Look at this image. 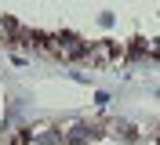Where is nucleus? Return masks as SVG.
Instances as JSON below:
<instances>
[{
  "label": "nucleus",
  "instance_id": "obj_1",
  "mask_svg": "<svg viewBox=\"0 0 160 145\" xmlns=\"http://www.w3.org/2000/svg\"><path fill=\"white\" fill-rule=\"evenodd\" d=\"M26 142H29V138H26V134H18V138H15V145H26Z\"/></svg>",
  "mask_w": 160,
  "mask_h": 145
}]
</instances>
